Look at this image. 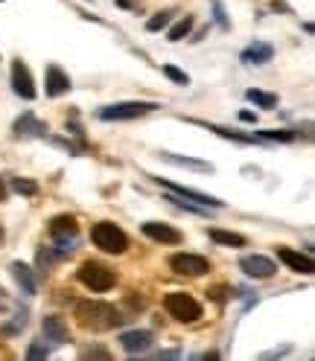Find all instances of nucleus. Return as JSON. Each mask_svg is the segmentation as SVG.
<instances>
[{
    "label": "nucleus",
    "mask_w": 315,
    "mask_h": 361,
    "mask_svg": "<svg viewBox=\"0 0 315 361\" xmlns=\"http://www.w3.org/2000/svg\"><path fill=\"white\" fill-rule=\"evenodd\" d=\"M74 315H76V320H79V327L91 329V332L117 329L120 323L126 320L111 303H100V300H82V303H76Z\"/></svg>",
    "instance_id": "nucleus-1"
},
{
    "label": "nucleus",
    "mask_w": 315,
    "mask_h": 361,
    "mask_svg": "<svg viewBox=\"0 0 315 361\" xmlns=\"http://www.w3.org/2000/svg\"><path fill=\"white\" fill-rule=\"evenodd\" d=\"M91 239L105 254H123L129 248V236L120 230L117 225H111V221H100V225H94Z\"/></svg>",
    "instance_id": "nucleus-2"
},
{
    "label": "nucleus",
    "mask_w": 315,
    "mask_h": 361,
    "mask_svg": "<svg viewBox=\"0 0 315 361\" xmlns=\"http://www.w3.org/2000/svg\"><path fill=\"white\" fill-rule=\"evenodd\" d=\"M79 283L88 285L91 292H108L117 283V274L100 263H82L79 265Z\"/></svg>",
    "instance_id": "nucleus-3"
},
{
    "label": "nucleus",
    "mask_w": 315,
    "mask_h": 361,
    "mask_svg": "<svg viewBox=\"0 0 315 361\" xmlns=\"http://www.w3.org/2000/svg\"><path fill=\"white\" fill-rule=\"evenodd\" d=\"M164 306H166V312L173 315L175 320H181V323H193V320H199V318H202V306H199V300H193V297L184 294V292H173V294H166Z\"/></svg>",
    "instance_id": "nucleus-4"
},
{
    "label": "nucleus",
    "mask_w": 315,
    "mask_h": 361,
    "mask_svg": "<svg viewBox=\"0 0 315 361\" xmlns=\"http://www.w3.org/2000/svg\"><path fill=\"white\" fill-rule=\"evenodd\" d=\"M161 105L158 102H114V105H105L100 111V120L105 122H117V120H138V117H146L152 111H158Z\"/></svg>",
    "instance_id": "nucleus-5"
},
{
    "label": "nucleus",
    "mask_w": 315,
    "mask_h": 361,
    "mask_svg": "<svg viewBox=\"0 0 315 361\" xmlns=\"http://www.w3.org/2000/svg\"><path fill=\"white\" fill-rule=\"evenodd\" d=\"M161 186H166L169 193H175V195H181V198H187V201H193V204H199V207H213V210H222L225 207V201H219V198H213V195H204V193H199V190H190V186H181V184H173V181H166V178H155Z\"/></svg>",
    "instance_id": "nucleus-6"
},
{
    "label": "nucleus",
    "mask_w": 315,
    "mask_h": 361,
    "mask_svg": "<svg viewBox=\"0 0 315 361\" xmlns=\"http://www.w3.org/2000/svg\"><path fill=\"white\" fill-rule=\"evenodd\" d=\"M169 268L175 274H187V277H202V274L210 271V263L204 256H196V254H175L169 259Z\"/></svg>",
    "instance_id": "nucleus-7"
},
{
    "label": "nucleus",
    "mask_w": 315,
    "mask_h": 361,
    "mask_svg": "<svg viewBox=\"0 0 315 361\" xmlns=\"http://www.w3.org/2000/svg\"><path fill=\"white\" fill-rule=\"evenodd\" d=\"M239 268L248 274V277L254 280H269L272 274L277 271V265L272 263L269 256H260V254H254V256H242L239 259Z\"/></svg>",
    "instance_id": "nucleus-8"
},
{
    "label": "nucleus",
    "mask_w": 315,
    "mask_h": 361,
    "mask_svg": "<svg viewBox=\"0 0 315 361\" xmlns=\"http://www.w3.org/2000/svg\"><path fill=\"white\" fill-rule=\"evenodd\" d=\"M12 91H15L21 99H35V85L30 76V67L23 61H15L12 65Z\"/></svg>",
    "instance_id": "nucleus-9"
},
{
    "label": "nucleus",
    "mask_w": 315,
    "mask_h": 361,
    "mask_svg": "<svg viewBox=\"0 0 315 361\" xmlns=\"http://www.w3.org/2000/svg\"><path fill=\"white\" fill-rule=\"evenodd\" d=\"M120 344L129 355H138V353H146L152 347V332L149 329H131V332H123L120 335Z\"/></svg>",
    "instance_id": "nucleus-10"
},
{
    "label": "nucleus",
    "mask_w": 315,
    "mask_h": 361,
    "mask_svg": "<svg viewBox=\"0 0 315 361\" xmlns=\"http://www.w3.org/2000/svg\"><path fill=\"white\" fill-rule=\"evenodd\" d=\"M41 335H44V341H50V344H56V347L70 341L67 323H65L62 318H56V315H50V318L41 320Z\"/></svg>",
    "instance_id": "nucleus-11"
},
{
    "label": "nucleus",
    "mask_w": 315,
    "mask_h": 361,
    "mask_svg": "<svg viewBox=\"0 0 315 361\" xmlns=\"http://www.w3.org/2000/svg\"><path fill=\"white\" fill-rule=\"evenodd\" d=\"M277 256H281V263H286L289 268L298 271V274H312V271H315L312 256H309V254L292 251V248H281V251H277Z\"/></svg>",
    "instance_id": "nucleus-12"
},
{
    "label": "nucleus",
    "mask_w": 315,
    "mask_h": 361,
    "mask_svg": "<svg viewBox=\"0 0 315 361\" xmlns=\"http://www.w3.org/2000/svg\"><path fill=\"white\" fill-rule=\"evenodd\" d=\"M143 233H146L149 239H155V242H166V245H178L181 242V233L175 228L164 225V221H146V225H143Z\"/></svg>",
    "instance_id": "nucleus-13"
},
{
    "label": "nucleus",
    "mask_w": 315,
    "mask_h": 361,
    "mask_svg": "<svg viewBox=\"0 0 315 361\" xmlns=\"http://www.w3.org/2000/svg\"><path fill=\"white\" fill-rule=\"evenodd\" d=\"M272 56H274V47L265 41H254L242 50V61L246 65H265V61H272Z\"/></svg>",
    "instance_id": "nucleus-14"
},
{
    "label": "nucleus",
    "mask_w": 315,
    "mask_h": 361,
    "mask_svg": "<svg viewBox=\"0 0 315 361\" xmlns=\"http://www.w3.org/2000/svg\"><path fill=\"white\" fill-rule=\"evenodd\" d=\"M67 91H70L67 73H65L62 67L50 65V67H47V94H50V96H62V94H67Z\"/></svg>",
    "instance_id": "nucleus-15"
},
{
    "label": "nucleus",
    "mask_w": 315,
    "mask_h": 361,
    "mask_svg": "<svg viewBox=\"0 0 315 361\" xmlns=\"http://www.w3.org/2000/svg\"><path fill=\"white\" fill-rule=\"evenodd\" d=\"M12 274H15V283L21 285V292L32 297L35 292H39V283H35V274L30 265H23V263H12Z\"/></svg>",
    "instance_id": "nucleus-16"
},
{
    "label": "nucleus",
    "mask_w": 315,
    "mask_h": 361,
    "mask_svg": "<svg viewBox=\"0 0 315 361\" xmlns=\"http://www.w3.org/2000/svg\"><path fill=\"white\" fill-rule=\"evenodd\" d=\"M79 233V225L74 216H56L50 221V236L53 239H65V236H76Z\"/></svg>",
    "instance_id": "nucleus-17"
},
{
    "label": "nucleus",
    "mask_w": 315,
    "mask_h": 361,
    "mask_svg": "<svg viewBox=\"0 0 315 361\" xmlns=\"http://www.w3.org/2000/svg\"><path fill=\"white\" fill-rule=\"evenodd\" d=\"M15 134H18V137H44V134H47V126L35 120L32 114H23V117L15 122Z\"/></svg>",
    "instance_id": "nucleus-18"
},
{
    "label": "nucleus",
    "mask_w": 315,
    "mask_h": 361,
    "mask_svg": "<svg viewBox=\"0 0 315 361\" xmlns=\"http://www.w3.org/2000/svg\"><path fill=\"white\" fill-rule=\"evenodd\" d=\"M164 160H169V164L175 166H187V169H196V172H213L210 164H204V160H193V157H178V155H169V152H161Z\"/></svg>",
    "instance_id": "nucleus-19"
},
{
    "label": "nucleus",
    "mask_w": 315,
    "mask_h": 361,
    "mask_svg": "<svg viewBox=\"0 0 315 361\" xmlns=\"http://www.w3.org/2000/svg\"><path fill=\"white\" fill-rule=\"evenodd\" d=\"M210 239L216 245H228V248H242L246 245V236H239V233H231V230H210Z\"/></svg>",
    "instance_id": "nucleus-20"
},
{
    "label": "nucleus",
    "mask_w": 315,
    "mask_h": 361,
    "mask_svg": "<svg viewBox=\"0 0 315 361\" xmlns=\"http://www.w3.org/2000/svg\"><path fill=\"white\" fill-rule=\"evenodd\" d=\"M246 96H248V102H254L257 108H274L277 105V96L274 94H265V91H246Z\"/></svg>",
    "instance_id": "nucleus-21"
},
{
    "label": "nucleus",
    "mask_w": 315,
    "mask_h": 361,
    "mask_svg": "<svg viewBox=\"0 0 315 361\" xmlns=\"http://www.w3.org/2000/svg\"><path fill=\"white\" fill-rule=\"evenodd\" d=\"M190 30H193V18H190V15H184V18H181V21L175 23L173 30H169V41H181V39H187Z\"/></svg>",
    "instance_id": "nucleus-22"
},
{
    "label": "nucleus",
    "mask_w": 315,
    "mask_h": 361,
    "mask_svg": "<svg viewBox=\"0 0 315 361\" xmlns=\"http://www.w3.org/2000/svg\"><path fill=\"white\" fill-rule=\"evenodd\" d=\"M173 15H175L173 9H164V12H158L155 18H149V23H146V30H149V32H158V30H164L166 23L173 21Z\"/></svg>",
    "instance_id": "nucleus-23"
},
{
    "label": "nucleus",
    "mask_w": 315,
    "mask_h": 361,
    "mask_svg": "<svg viewBox=\"0 0 315 361\" xmlns=\"http://www.w3.org/2000/svg\"><path fill=\"white\" fill-rule=\"evenodd\" d=\"M58 256H62V254H58V251H53V248H41V251H39V256H35V259H39V268H50L53 263H56V259Z\"/></svg>",
    "instance_id": "nucleus-24"
},
{
    "label": "nucleus",
    "mask_w": 315,
    "mask_h": 361,
    "mask_svg": "<svg viewBox=\"0 0 315 361\" xmlns=\"http://www.w3.org/2000/svg\"><path fill=\"white\" fill-rule=\"evenodd\" d=\"M164 76H166V79H173L175 85H190V76H187L184 70H178L175 65H164Z\"/></svg>",
    "instance_id": "nucleus-25"
},
{
    "label": "nucleus",
    "mask_w": 315,
    "mask_h": 361,
    "mask_svg": "<svg viewBox=\"0 0 315 361\" xmlns=\"http://www.w3.org/2000/svg\"><path fill=\"white\" fill-rule=\"evenodd\" d=\"M21 329H27V312H18V315H15V320L6 323V327H3V332H6V335H18Z\"/></svg>",
    "instance_id": "nucleus-26"
},
{
    "label": "nucleus",
    "mask_w": 315,
    "mask_h": 361,
    "mask_svg": "<svg viewBox=\"0 0 315 361\" xmlns=\"http://www.w3.org/2000/svg\"><path fill=\"white\" fill-rule=\"evenodd\" d=\"M12 186H15L18 193H23V195H35V193H39V184L27 181V178H15V181H12Z\"/></svg>",
    "instance_id": "nucleus-27"
},
{
    "label": "nucleus",
    "mask_w": 315,
    "mask_h": 361,
    "mask_svg": "<svg viewBox=\"0 0 315 361\" xmlns=\"http://www.w3.org/2000/svg\"><path fill=\"white\" fill-rule=\"evenodd\" d=\"M47 355H50V350H47L41 341L30 344V350H27V358H30V361H39V358H47Z\"/></svg>",
    "instance_id": "nucleus-28"
},
{
    "label": "nucleus",
    "mask_w": 315,
    "mask_h": 361,
    "mask_svg": "<svg viewBox=\"0 0 315 361\" xmlns=\"http://www.w3.org/2000/svg\"><path fill=\"white\" fill-rule=\"evenodd\" d=\"M234 289H231V285H213V289L208 292L210 294V300H216V303H225L228 300V294H231Z\"/></svg>",
    "instance_id": "nucleus-29"
},
{
    "label": "nucleus",
    "mask_w": 315,
    "mask_h": 361,
    "mask_svg": "<svg viewBox=\"0 0 315 361\" xmlns=\"http://www.w3.org/2000/svg\"><path fill=\"white\" fill-rule=\"evenodd\" d=\"M213 15H216V23H219L222 30L231 27V21H228V15H225V6L219 3V0H213Z\"/></svg>",
    "instance_id": "nucleus-30"
},
{
    "label": "nucleus",
    "mask_w": 315,
    "mask_h": 361,
    "mask_svg": "<svg viewBox=\"0 0 315 361\" xmlns=\"http://www.w3.org/2000/svg\"><path fill=\"white\" fill-rule=\"evenodd\" d=\"M260 137H263V140H292L295 134H292V131H277V129H272V131H263Z\"/></svg>",
    "instance_id": "nucleus-31"
},
{
    "label": "nucleus",
    "mask_w": 315,
    "mask_h": 361,
    "mask_svg": "<svg viewBox=\"0 0 315 361\" xmlns=\"http://www.w3.org/2000/svg\"><path fill=\"white\" fill-rule=\"evenodd\" d=\"M82 355L85 358H111V353H108L105 347H91V350H85Z\"/></svg>",
    "instance_id": "nucleus-32"
},
{
    "label": "nucleus",
    "mask_w": 315,
    "mask_h": 361,
    "mask_svg": "<svg viewBox=\"0 0 315 361\" xmlns=\"http://www.w3.org/2000/svg\"><path fill=\"white\" fill-rule=\"evenodd\" d=\"M239 120H242V122H254V120H257V117H254L251 111H242V114H239Z\"/></svg>",
    "instance_id": "nucleus-33"
},
{
    "label": "nucleus",
    "mask_w": 315,
    "mask_h": 361,
    "mask_svg": "<svg viewBox=\"0 0 315 361\" xmlns=\"http://www.w3.org/2000/svg\"><path fill=\"white\" fill-rule=\"evenodd\" d=\"M0 201H6V186H3V178H0Z\"/></svg>",
    "instance_id": "nucleus-34"
},
{
    "label": "nucleus",
    "mask_w": 315,
    "mask_h": 361,
    "mask_svg": "<svg viewBox=\"0 0 315 361\" xmlns=\"http://www.w3.org/2000/svg\"><path fill=\"white\" fill-rule=\"evenodd\" d=\"M6 312V306H3V300H0V315H3Z\"/></svg>",
    "instance_id": "nucleus-35"
},
{
    "label": "nucleus",
    "mask_w": 315,
    "mask_h": 361,
    "mask_svg": "<svg viewBox=\"0 0 315 361\" xmlns=\"http://www.w3.org/2000/svg\"><path fill=\"white\" fill-rule=\"evenodd\" d=\"M0 297H6V289H3V285H0Z\"/></svg>",
    "instance_id": "nucleus-36"
}]
</instances>
